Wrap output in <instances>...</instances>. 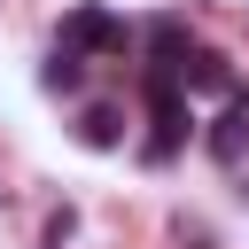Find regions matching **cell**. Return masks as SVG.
I'll return each instance as SVG.
<instances>
[{"instance_id":"cell-1","label":"cell","mask_w":249,"mask_h":249,"mask_svg":"<svg viewBox=\"0 0 249 249\" xmlns=\"http://www.w3.org/2000/svg\"><path fill=\"white\" fill-rule=\"evenodd\" d=\"M124 39H132V31H124L109 8H93V0L62 16V47H78V54H124Z\"/></svg>"},{"instance_id":"cell-2","label":"cell","mask_w":249,"mask_h":249,"mask_svg":"<svg viewBox=\"0 0 249 249\" xmlns=\"http://www.w3.org/2000/svg\"><path fill=\"white\" fill-rule=\"evenodd\" d=\"M179 86H187V93H226V101L241 93V86H233V62H226L218 47H195L187 70H179Z\"/></svg>"},{"instance_id":"cell-3","label":"cell","mask_w":249,"mask_h":249,"mask_svg":"<svg viewBox=\"0 0 249 249\" xmlns=\"http://www.w3.org/2000/svg\"><path fill=\"white\" fill-rule=\"evenodd\" d=\"M210 156H218V163H241V156H249V86H241V93L226 101V117L210 124Z\"/></svg>"},{"instance_id":"cell-4","label":"cell","mask_w":249,"mask_h":249,"mask_svg":"<svg viewBox=\"0 0 249 249\" xmlns=\"http://www.w3.org/2000/svg\"><path fill=\"white\" fill-rule=\"evenodd\" d=\"M187 54H195L187 47V23L179 16H156L148 23V70H187Z\"/></svg>"},{"instance_id":"cell-5","label":"cell","mask_w":249,"mask_h":249,"mask_svg":"<svg viewBox=\"0 0 249 249\" xmlns=\"http://www.w3.org/2000/svg\"><path fill=\"white\" fill-rule=\"evenodd\" d=\"M187 124H195V117H187V101H179V109H156V132H148V148H140V156H148V163H171V156H179V140H187Z\"/></svg>"},{"instance_id":"cell-6","label":"cell","mask_w":249,"mask_h":249,"mask_svg":"<svg viewBox=\"0 0 249 249\" xmlns=\"http://www.w3.org/2000/svg\"><path fill=\"white\" fill-rule=\"evenodd\" d=\"M39 86H47V93H78V86H86V54H78V47H54L47 70H39Z\"/></svg>"},{"instance_id":"cell-7","label":"cell","mask_w":249,"mask_h":249,"mask_svg":"<svg viewBox=\"0 0 249 249\" xmlns=\"http://www.w3.org/2000/svg\"><path fill=\"white\" fill-rule=\"evenodd\" d=\"M78 140H86V148H117V140H124V117H117L109 101H93V109L78 117Z\"/></svg>"}]
</instances>
